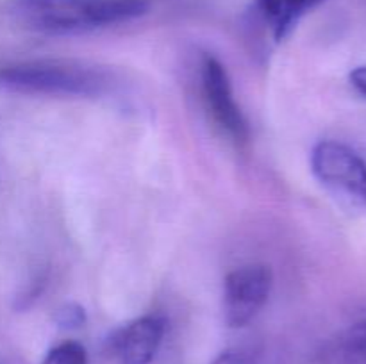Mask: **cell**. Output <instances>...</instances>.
<instances>
[{"label":"cell","mask_w":366,"mask_h":364,"mask_svg":"<svg viewBox=\"0 0 366 364\" xmlns=\"http://www.w3.org/2000/svg\"><path fill=\"white\" fill-rule=\"evenodd\" d=\"M349 81H350V86L356 89L357 95H361L363 98H366V64L354 68L349 75Z\"/></svg>","instance_id":"7c38bea8"},{"label":"cell","mask_w":366,"mask_h":364,"mask_svg":"<svg viewBox=\"0 0 366 364\" xmlns=\"http://www.w3.org/2000/svg\"><path fill=\"white\" fill-rule=\"evenodd\" d=\"M149 9L145 0H29L25 21L43 32H84L134 20Z\"/></svg>","instance_id":"6da1fadb"},{"label":"cell","mask_w":366,"mask_h":364,"mask_svg":"<svg viewBox=\"0 0 366 364\" xmlns=\"http://www.w3.org/2000/svg\"><path fill=\"white\" fill-rule=\"evenodd\" d=\"M272 270L264 264L236 268L224 280V318L229 327H245L270 296Z\"/></svg>","instance_id":"277c9868"},{"label":"cell","mask_w":366,"mask_h":364,"mask_svg":"<svg viewBox=\"0 0 366 364\" xmlns=\"http://www.w3.org/2000/svg\"><path fill=\"white\" fill-rule=\"evenodd\" d=\"M327 0H254V16L270 31L275 41H282L300 18Z\"/></svg>","instance_id":"52a82bcc"},{"label":"cell","mask_w":366,"mask_h":364,"mask_svg":"<svg viewBox=\"0 0 366 364\" xmlns=\"http://www.w3.org/2000/svg\"><path fill=\"white\" fill-rule=\"evenodd\" d=\"M86 313L77 303H64L56 313V323L61 328H79L84 325Z\"/></svg>","instance_id":"30bf717a"},{"label":"cell","mask_w":366,"mask_h":364,"mask_svg":"<svg viewBox=\"0 0 366 364\" xmlns=\"http://www.w3.org/2000/svg\"><path fill=\"white\" fill-rule=\"evenodd\" d=\"M213 364H254L252 355L245 350H238V348H232V350H225L222 352L217 359L213 360Z\"/></svg>","instance_id":"8fae6325"},{"label":"cell","mask_w":366,"mask_h":364,"mask_svg":"<svg viewBox=\"0 0 366 364\" xmlns=\"http://www.w3.org/2000/svg\"><path fill=\"white\" fill-rule=\"evenodd\" d=\"M167 323L161 316L149 314L131 321L111 339L118 364H150L163 341Z\"/></svg>","instance_id":"8992f818"},{"label":"cell","mask_w":366,"mask_h":364,"mask_svg":"<svg viewBox=\"0 0 366 364\" xmlns=\"http://www.w3.org/2000/svg\"><path fill=\"white\" fill-rule=\"evenodd\" d=\"M331 364H366V320L352 325L335 343L329 353Z\"/></svg>","instance_id":"ba28073f"},{"label":"cell","mask_w":366,"mask_h":364,"mask_svg":"<svg viewBox=\"0 0 366 364\" xmlns=\"http://www.w3.org/2000/svg\"><path fill=\"white\" fill-rule=\"evenodd\" d=\"M43 364H88V352L81 343L64 341L46 353Z\"/></svg>","instance_id":"9c48e42d"},{"label":"cell","mask_w":366,"mask_h":364,"mask_svg":"<svg viewBox=\"0 0 366 364\" xmlns=\"http://www.w3.org/2000/svg\"><path fill=\"white\" fill-rule=\"evenodd\" d=\"M311 170L342 206L366 209V163L356 150L340 141H320L311 152Z\"/></svg>","instance_id":"3957f363"},{"label":"cell","mask_w":366,"mask_h":364,"mask_svg":"<svg viewBox=\"0 0 366 364\" xmlns=\"http://www.w3.org/2000/svg\"><path fill=\"white\" fill-rule=\"evenodd\" d=\"M202 93L218 127L236 143H245L249 139V123L236 103L227 70L213 56H206L202 61Z\"/></svg>","instance_id":"5b68a950"},{"label":"cell","mask_w":366,"mask_h":364,"mask_svg":"<svg viewBox=\"0 0 366 364\" xmlns=\"http://www.w3.org/2000/svg\"><path fill=\"white\" fill-rule=\"evenodd\" d=\"M109 79L95 68L71 63L36 61L0 68V86L29 95L97 96L106 91Z\"/></svg>","instance_id":"7a4b0ae2"}]
</instances>
